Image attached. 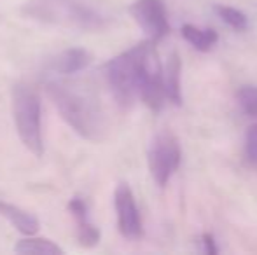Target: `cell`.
I'll return each instance as SVG.
<instances>
[{
	"mask_svg": "<svg viewBox=\"0 0 257 255\" xmlns=\"http://www.w3.org/2000/svg\"><path fill=\"white\" fill-rule=\"evenodd\" d=\"M0 215L6 217L25 236H35L39 232V227H41L39 218L34 213L16 206V204L6 203V201H0Z\"/></svg>",
	"mask_w": 257,
	"mask_h": 255,
	"instance_id": "obj_12",
	"label": "cell"
},
{
	"mask_svg": "<svg viewBox=\"0 0 257 255\" xmlns=\"http://www.w3.org/2000/svg\"><path fill=\"white\" fill-rule=\"evenodd\" d=\"M236 100L243 114L257 117V88L255 86H241L236 93Z\"/></svg>",
	"mask_w": 257,
	"mask_h": 255,
	"instance_id": "obj_16",
	"label": "cell"
},
{
	"mask_svg": "<svg viewBox=\"0 0 257 255\" xmlns=\"http://www.w3.org/2000/svg\"><path fill=\"white\" fill-rule=\"evenodd\" d=\"M68 211L74 215L75 224H77L75 236H77L79 245L86 246V248H93V246L98 245L102 234H100L98 227L89 220L88 204H86V201L79 196H74L70 201H68Z\"/></svg>",
	"mask_w": 257,
	"mask_h": 255,
	"instance_id": "obj_9",
	"label": "cell"
},
{
	"mask_svg": "<svg viewBox=\"0 0 257 255\" xmlns=\"http://www.w3.org/2000/svg\"><path fill=\"white\" fill-rule=\"evenodd\" d=\"M142 42L108 60L103 67L105 79L115 103L128 110L139 98V62Z\"/></svg>",
	"mask_w": 257,
	"mask_h": 255,
	"instance_id": "obj_4",
	"label": "cell"
},
{
	"mask_svg": "<svg viewBox=\"0 0 257 255\" xmlns=\"http://www.w3.org/2000/svg\"><path fill=\"white\" fill-rule=\"evenodd\" d=\"M14 252L23 255H63L65 250L53 239L28 236L14 245Z\"/></svg>",
	"mask_w": 257,
	"mask_h": 255,
	"instance_id": "obj_14",
	"label": "cell"
},
{
	"mask_svg": "<svg viewBox=\"0 0 257 255\" xmlns=\"http://www.w3.org/2000/svg\"><path fill=\"white\" fill-rule=\"evenodd\" d=\"M91 53L82 48H70L61 51L58 56H54L49 63V70L54 75H74L77 72H82L89 63H91Z\"/></svg>",
	"mask_w": 257,
	"mask_h": 255,
	"instance_id": "obj_10",
	"label": "cell"
},
{
	"mask_svg": "<svg viewBox=\"0 0 257 255\" xmlns=\"http://www.w3.org/2000/svg\"><path fill=\"white\" fill-rule=\"evenodd\" d=\"M139 98L149 107L153 112H159L163 107L165 82H163V65L156 51V42L144 41L139 62Z\"/></svg>",
	"mask_w": 257,
	"mask_h": 255,
	"instance_id": "obj_5",
	"label": "cell"
},
{
	"mask_svg": "<svg viewBox=\"0 0 257 255\" xmlns=\"http://www.w3.org/2000/svg\"><path fill=\"white\" fill-rule=\"evenodd\" d=\"M213 11H215L217 16H219L220 20H222L224 23L227 25V27L233 28V30L245 32L248 28L247 16H245V14L241 13L240 9H236V7L224 6V4H217V6H213Z\"/></svg>",
	"mask_w": 257,
	"mask_h": 255,
	"instance_id": "obj_15",
	"label": "cell"
},
{
	"mask_svg": "<svg viewBox=\"0 0 257 255\" xmlns=\"http://www.w3.org/2000/svg\"><path fill=\"white\" fill-rule=\"evenodd\" d=\"M182 161L179 138L170 129H161L154 135L147 150V166L158 187H166Z\"/></svg>",
	"mask_w": 257,
	"mask_h": 255,
	"instance_id": "obj_6",
	"label": "cell"
},
{
	"mask_svg": "<svg viewBox=\"0 0 257 255\" xmlns=\"http://www.w3.org/2000/svg\"><path fill=\"white\" fill-rule=\"evenodd\" d=\"M180 35L184 37V41L189 42L200 53L212 51L215 48L217 41H219V35L213 28H200L191 23H184L180 27Z\"/></svg>",
	"mask_w": 257,
	"mask_h": 255,
	"instance_id": "obj_13",
	"label": "cell"
},
{
	"mask_svg": "<svg viewBox=\"0 0 257 255\" xmlns=\"http://www.w3.org/2000/svg\"><path fill=\"white\" fill-rule=\"evenodd\" d=\"M21 14L32 21L79 32H102L108 18L82 0H28Z\"/></svg>",
	"mask_w": 257,
	"mask_h": 255,
	"instance_id": "obj_2",
	"label": "cell"
},
{
	"mask_svg": "<svg viewBox=\"0 0 257 255\" xmlns=\"http://www.w3.org/2000/svg\"><path fill=\"white\" fill-rule=\"evenodd\" d=\"M130 14L153 42H159L172 30L163 0H135L130 6Z\"/></svg>",
	"mask_w": 257,
	"mask_h": 255,
	"instance_id": "obj_7",
	"label": "cell"
},
{
	"mask_svg": "<svg viewBox=\"0 0 257 255\" xmlns=\"http://www.w3.org/2000/svg\"><path fill=\"white\" fill-rule=\"evenodd\" d=\"M165 95L173 105H182V60L179 53L173 51L163 68Z\"/></svg>",
	"mask_w": 257,
	"mask_h": 255,
	"instance_id": "obj_11",
	"label": "cell"
},
{
	"mask_svg": "<svg viewBox=\"0 0 257 255\" xmlns=\"http://www.w3.org/2000/svg\"><path fill=\"white\" fill-rule=\"evenodd\" d=\"M245 157L252 166H257V123L245 133Z\"/></svg>",
	"mask_w": 257,
	"mask_h": 255,
	"instance_id": "obj_17",
	"label": "cell"
},
{
	"mask_svg": "<svg viewBox=\"0 0 257 255\" xmlns=\"http://www.w3.org/2000/svg\"><path fill=\"white\" fill-rule=\"evenodd\" d=\"M46 93L60 116L79 136L100 143L107 138L108 121L95 86L79 79H46Z\"/></svg>",
	"mask_w": 257,
	"mask_h": 255,
	"instance_id": "obj_1",
	"label": "cell"
},
{
	"mask_svg": "<svg viewBox=\"0 0 257 255\" xmlns=\"http://www.w3.org/2000/svg\"><path fill=\"white\" fill-rule=\"evenodd\" d=\"M13 116L21 143L34 154L42 157V103L41 95L30 84L18 82L13 88Z\"/></svg>",
	"mask_w": 257,
	"mask_h": 255,
	"instance_id": "obj_3",
	"label": "cell"
},
{
	"mask_svg": "<svg viewBox=\"0 0 257 255\" xmlns=\"http://www.w3.org/2000/svg\"><path fill=\"white\" fill-rule=\"evenodd\" d=\"M114 206L117 215V229L122 238L137 241L144 236V222L137 206L135 194L126 182L117 184L114 192Z\"/></svg>",
	"mask_w": 257,
	"mask_h": 255,
	"instance_id": "obj_8",
	"label": "cell"
},
{
	"mask_svg": "<svg viewBox=\"0 0 257 255\" xmlns=\"http://www.w3.org/2000/svg\"><path fill=\"white\" fill-rule=\"evenodd\" d=\"M200 243H201V248H203L205 253L215 255L217 252H219V248H217V245H215V239H213V236L210 234V232H205V234H201Z\"/></svg>",
	"mask_w": 257,
	"mask_h": 255,
	"instance_id": "obj_18",
	"label": "cell"
}]
</instances>
